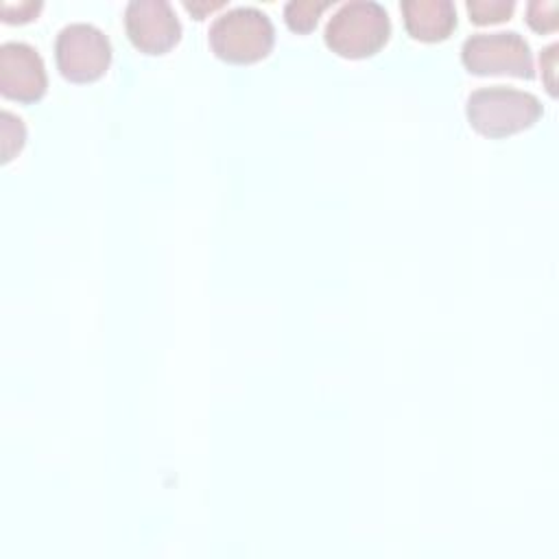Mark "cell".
I'll return each mask as SVG.
<instances>
[{
	"mask_svg": "<svg viewBox=\"0 0 559 559\" xmlns=\"http://www.w3.org/2000/svg\"><path fill=\"white\" fill-rule=\"evenodd\" d=\"M461 61L467 72L478 76H515L533 79V52L526 39L515 31L476 33L463 41Z\"/></svg>",
	"mask_w": 559,
	"mask_h": 559,
	"instance_id": "obj_4",
	"label": "cell"
},
{
	"mask_svg": "<svg viewBox=\"0 0 559 559\" xmlns=\"http://www.w3.org/2000/svg\"><path fill=\"white\" fill-rule=\"evenodd\" d=\"M26 129L24 122L11 111H2V162H9L24 144Z\"/></svg>",
	"mask_w": 559,
	"mask_h": 559,
	"instance_id": "obj_12",
	"label": "cell"
},
{
	"mask_svg": "<svg viewBox=\"0 0 559 559\" xmlns=\"http://www.w3.org/2000/svg\"><path fill=\"white\" fill-rule=\"evenodd\" d=\"M328 9V2H317V0H290L284 7V20L290 31L297 33H308L317 26L321 13Z\"/></svg>",
	"mask_w": 559,
	"mask_h": 559,
	"instance_id": "obj_9",
	"label": "cell"
},
{
	"mask_svg": "<svg viewBox=\"0 0 559 559\" xmlns=\"http://www.w3.org/2000/svg\"><path fill=\"white\" fill-rule=\"evenodd\" d=\"M124 28L131 44L146 55H164L181 37V24L166 0H131Z\"/></svg>",
	"mask_w": 559,
	"mask_h": 559,
	"instance_id": "obj_6",
	"label": "cell"
},
{
	"mask_svg": "<svg viewBox=\"0 0 559 559\" xmlns=\"http://www.w3.org/2000/svg\"><path fill=\"white\" fill-rule=\"evenodd\" d=\"M323 35L332 52L347 59H365L386 44L391 20L380 2L352 0L332 13Z\"/></svg>",
	"mask_w": 559,
	"mask_h": 559,
	"instance_id": "obj_2",
	"label": "cell"
},
{
	"mask_svg": "<svg viewBox=\"0 0 559 559\" xmlns=\"http://www.w3.org/2000/svg\"><path fill=\"white\" fill-rule=\"evenodd\" d=\"M55 61L63 79L72 83H92L107 72L111 44L94 24L72 22L57 33Z\"/></svg>",
	"mask_w": 559,
	"mask_h": 559,
	"instance_id": "obj_5",
	"label": "cell"
},
{
	"mask_svg": "<svg viewBox=\"0 0 559 559\" xmlns=\"http://www.w3.org/2000/svg\"><path fill=\"white\" fill-rule=\"evenodd\" d=\"M216 57L229 63H255L264 59L275 41L271 17L255 7H234L221 13L207 33Z\"/></svg>",
	"mask_w": 559,
	"mask_h": 559,
	"instance_id": "obj_3",
	"label": "cell"
},
{
	"mask_svg": "<svg viewBox=\"0 0 559 559\" xmlns=\"http://www.w3.org/2000/svg\"><path fill=\"white\" fill-rule=\"evenodd\" d=\"M555 50H557V46L552 44V46H548L544 52H542V57H539V63H542V70H546L550 76H548V92L550 94H555V81H552V72H555Z\"/></svg>",
	"mask_w": 559,
	"mask_h": 559,
	"instance_id": "obj_13",
	"label": "cell"
},
{
	"mask_svg": "<svg viewBox=\"0 0 559 559\" xmlns=\"http://www.w3.org/2000/svg\"><path fill=\"white\" fill-rule=\"evenodd\" d=\"M526 22L537 33H552L559 26L555 0H533L526 7Z\"/></svg>",
	"mask_w": 559,
	"mask_h": 559,
	"instance_id": "obj_11",
	"label": "cell"
},
{
	"mask_svg": "<svg viewBox=\"0 0 559 559\" xmlns=\"http://www.w3.org/2000/svg\"><path fill=\"white\" fill-rule=\"evenodd\" d=\"M467 13L474 24H496L509 20L515 9L513 0H467Z\"/></svg>",
	"mask_w": 559,
	"mask_h": 559,
	"instance_id": "obj_10",
	"label": "cell"
},
{
	"mask_svg": "<svg viewBox=\"0 0 559 559\" xmlns=\"http://www.w3.org/2000/svg\"><path fill=\"white\" fill-rule=\"evenodd\" d=\"M465 114L480 135L507 138L533 127L542 116V103L531 92L491 85L478 87L467 96Z\"/></svg>",
	"mask_w": 559,
	"mask_h": 559,
	"instance_id": "obj_1",
	"label": "cell"
},
{
	"mask_svg": "<svg viewBox=\"0 0 559 559\" xmlns=\"http://www.w3.org/2000/svg\"><path fill=\"white\" fill-rule=\"evenodd\" d=\"M183 7L192 13V15H197V20H201L207 11H214V9H218V7H223V2H203V4H197V2H183Z\"/></svg>",
	"mask_w": 559,
	"mask_h": 559,
	"instance_id": "obj_14",
	"label": "cell"
},
{
	"mask_svg": "<svg viewBox=\"0 0 559 559\" xmlns=\"http://www.w3.org/2000/svg\"><path fill=\"white\" fill-rule=\"evenodd\" d=\"M404 26L419 41H441L456 28V9L450 0H404Z\"/></svg>",
	"mask_w": 559,
	"mask_h": 559,
	"instance_id": "obj_8",
	"label": "cell"
},
{
	"mask_svg": "<svg viewBox=\"0 0 559 559\" xmlns=\"http://www.w3.org/2000/svg\"><path fill=\"white\" fill-rule=\"evenodd\" d=\"M46 68L39 52L24 41L0 46V92L9 100L35 103L46 94Z\"/></svg>",
	"mask_w": 559,
	"mask_h": 559,
	"instance_id": "obj_7",
	"label": "cell"
}]
</instances>
